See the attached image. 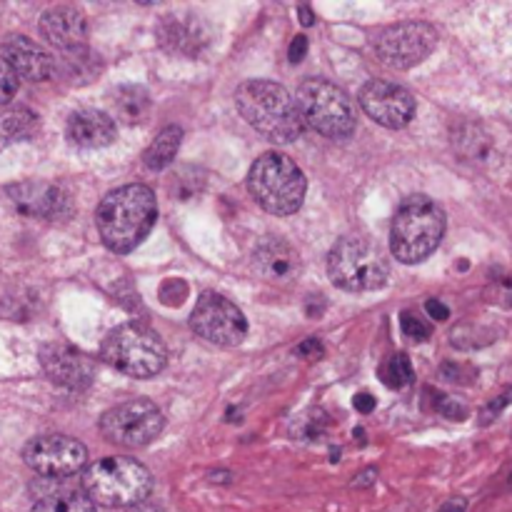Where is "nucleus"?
Segmentation results:
<instances>
[{
	"mask_svg": "<svg viewBox=\"0 0 512 512\" xmlns=\"http://www.w3.org/2000/svg\"><path fill=\"white\" fill-rule=\"evenodd\" d=\"M158 220V203L148 185H123L105 195L95 213L100 240L113 253H133Z\"/></svg>",
	"mask_w": 512,
	"mask_h": 512,
	"instance_id": "nucleus-1",
	"label": "nucleus"
},
{
	"mask_svg": "<svg viewBox=\"0 0 512 512\" xmlns=\"http://www.w3.org/2000/svg\"><path fill=\"white\" fill-rule=\"evenodd\" d=\"M235 105L240 115L273 143H295L305 128L293 95L273 80H245L235 90Z\"/></svg>",
	"mask_w": 512,
	"mask_h": 512,
	"instance_id": "nucleus-2",
	"label": "nucleus"
},
{
	"mask_svg": "<svg viewBox=\"0 0 512 512\" xmlns=\"http://www.w3.org/2000/svg\"><path fill=\"white\" fill-rule=\"evenodd\" d=\"M445 235V213L435 200L413 195L398 208L390 228V248L405 265L423 263L438 250Z\"/></svg>",
	"mask_w": 512,
	"mask_h": 512,
	"instance_id": "nucleus-3",
	"label": "nucleus"
},
{
	"mask_svg": "<svg viewBox=\"0 0 512 512\" xmlns=\"http://www.w3.org/2000/svg\"><path fill=\"white\" fill-rule=\"evenodd\" d=\"M248 190L255 203L270 215L298 213L305 200L303 170L285 153H263L248 173Z\"/></svg>",
	"mask_w": 512,
	"mask_h": 512,
	"instance_id": "nucleus-4",
	"label": "nucleus"
},
{
	"mask_svg": "<svg viewBox=\"0 0 512 512\" xmlns=\"http://www.w3.org/2000/svg\"><path fill=\"white\" fill-rule=\"evenodd\" d=\"M150 490L153 475L130 458H103L90 465L83 475V493L103 508L123 510L145 503Z\"/></svg>",
	"mask_w": 512,
	"mask_h": 512,
	"instance_id": "nucleus-5",
	"label": "nucleus"
},
{
	"mask_svg": "<svg viewBox=\"0 0 512 512\" xmlns=\"http://www.w3.org/2000/svg\"><path fill=\"white\" fill-rule=\"evenodd\" d=\"M298 113L303 125L330 140H345L355 133V108L345 90L328 80H305L298 88Z\"/></svg>",
	"mask_w": 512,
	"mask_h": 512,
	"instance_id": "nucleus-6",
	"label": "nucleus"
},
{
	"mask_svg": "<svg viewBox=\"0 0 512 512\" xmlns=\"http://www.w3.org/2000/svg\"><path fill=\"white\" fill-rule=\"evenodd\" d=\"M103 360L130 378H153L165 368L168 350L153 328L125 323L105 338Z\"/></svg>",
	"mask_w": 512,
	"mask_h": 512,
	"instance_id": "nucleus-7",
	"label": "nucleus"
},
{
	"mask_svg": "<svg viewBox=\"0 0 512 512\" xmlns=\"http://www.w3.org/2000/svg\"><path fill=\"white\" fill-rule=\"evenodd\" d=\"M328 275L345 293H373L390 278V265L363 238H343L328 255Z\"/></svg>",
	"mask_w": 512,
	"mask_h": 512,
	"instance_id": "nucleus-8",
	"label": "nucleus"
},
{
	"mask_svg": "<svg viewBox=\"0 0 512 512\" xmlns=\"http://www.w3.org/2000/svg\"><path fill=\"white\" fill-rule=\"evenodd\" d=\"M165 418L150 400L138 398L120 403L103 413L100 418V433L108 443L123 445V448H145L163 433Z\"/></svg>",
	"mask_w": 512,
	"mask_h": 512,
	"instance_id": "nucleus-9",
	"label": "nucleus"
},
{
	"mask_svg": "<svg viewBox=\"0 0 512 512\" xmlns=\"http://www.w3.org/2000/svg\"><path fill=\"white\" fill-rule=\"evenodd\" d=\"M435 45H438V30L420 20L380 30L373 40L378 58L395 70H410L420 65L433 53Z\"/></svg>",
	"mask_w": 512,
	"mask_h": 512,
	"instance_id": "nucleus-10",
	"label": "nucleus"
},
{
	"mask_svg": "<svg viewBox=\"0 0 512 512\" xmlns=\"http://www.w3.org/2000/svg\"><path fill=\"white\" fill-rule=\"evenodd\" d=\"M195 335L218 348H235L248 335V320L235 303L220 293H203L190 315Z\"/></svg>",
	"mask_w": 512,
	"mask_h": 512,
	"instance_id": "nucleus-11",
	"label": "nucleus"
},
{
	"mask_svg": "<svg viewBox=\"0 0 512 512\" xmlns=\"http://www.w3.org/2000/svg\"><path fill=\"white\" fill-rule=\"evenodd\" d=\"M23 460L43 478H70L85 465L88 450L68 435H40L25 445Z\"/></svg>",
	"mask_w": 512,
	"mask_h": 512,
	"instance_id": "nucleus-12",
	"label": "nucleus"
},
{
	"mask_svg": "<svg viewBox=\"0 0 512 512\" xmlns=\"http://www.w3.org/2000/svg\"><path fill=\"white\" fill-rule=\"evenodd\" d=\"M358 100L365 113L383 128H405L415 118V98L410 95V90L390 83V80H370L360 90Z\"/></svg>",
	"mask_w": 512,
	"mask_h": 512,
	"instance_id": "nucleus-13",
	"label": "nucleus"
},
{
	"mask_svg": "<svg viewBox=\"0 0 512 512\" xmlns=\"http://www.w3.org/2000/svg\"><path fill=\"white\" fill-rule=\"evenodd\" d=\"M40 363H43V370L48 373V378L55 385H60V388L83 390L93 383V360L80 353V350L70 348V345H45L43 353H40Z\"/></svg>",
	"mask_w": 512,
	"mask_h": 512,
	"instance_id": "nucleus-14",
	"label": "nucleus"
},
{
	"mask_svg": "<svg viewBox=\"0 0 512 512\" xmlns=\"http://www.w3.org/2000/svg\"><path fill=\"white\" fill-rule=\"evenodd\" d=\"M8 195L18 205L20 213L30 215V218L63 220L70 218V213H73L70 195L63 188H58V185L30 180V183H20L8 188Z\"/></svg>",
	"mask_w": 512,
	"mask_h": 512,
	"instance_id": "nucleus-15",
	"label": "nucleus"
},
{
	"mask_svg": "<svg viewBox=\"0 0 512 512\" xmlns=\"http://www.w3.org/2000/svg\"><path fill=\"white\" fill-rule=\"evenodd\" d=\"M160 48L168 53L185 55V58H198L210 45V30L198 15H165L155 28Z\"/></svg>",
	"mask_w": 512,
	"mask_h": 512,
	"instance_id": "nucleus-16",
	"label": "nucleus"
},
{
	"mask_svg": "<svg viewBox=\"0 0 512 512\" xmlns=\"http://www.w3.org/2000/svg\"><path fill=\"white\" fill-rule=\"evenodd\" d=\"M40 30L58 53H68V50L88 45L85 43L88 40V20L73 5H55V8L45 10L43 18H40Z\"/></svg>",
	"mask_w": 512,
	"mask_h": 512,
	"instance_id": "nucleus-17",
	"label": "nucleus"
},
{
	"mask_svg": "<svg viewBox=\"0 0 512 512\" xmlns=\"http://www.w3.org/2000/svg\"><path fill=\"white\" fill-rule=\"evenodd\" d=\"M253 265L268 283L288 285L300 275L298 250L283 238H263L253 250Z\"/></svg>",
	"mask_w": 512,
	"mask_h": 512,
	"instance_id": "nucleus-18",
	"label": "nucleus"
},
{
	"mask_svg": "<svg viewBox=\"0 0 512 512\" xmlns=\"http://www.w3.org/2000/svg\"><path fill=\"white\" fill-rule=\"evenodd\" d=\"M3 58L18 78L30 80V83H43L53 78V55L45 53L35 40L25 35H10L3 43Z\"/></svg>",
	"mask_w": 512,
	"mask_h": 512,
	"instance_id": "nucleus-19",
	"label": "nucleus"
},
{
	"mask_svg": "<svg viewBox=\"0 0 512 512\" xmlns=\"http://www.w3.org/2000/svg\"><path fill=\"white\" fill-rule=\"evenodd\" d=\"M65 135L75 148L95 150V148H108L115 140L118 130L110 115L100 113V110H78L68 118L65 125Z\"/></svg>",
	"mask_w": 512,
	"mask_h": 512,
	"instance_id": "nucleus-20",
	"label": "nucleus"
},
{
	"mask_svg": "<svg viewBox=\"0 0 512 512\" xmlns=\"http://www.w3.org/2000/svg\"><path fill=\"white\" fill-rule=\"evenodd\" d=\"M100 70H103L100 55L93 53L88 45L60 53V58L53 60V75L63 78L68 85H88L90 80L98 78Z\"/></svg>",
	"mask_w": 512,
	"mask_h": 512,
	"instance_id": "nucleus-21",
	"label": "nucleus"
},
{
	"mask_svg": "<svg viewBox=\"0 0 512 512\" xmlns=\"http://www.w3.org/2000/svg\"><path fill=\"white\" fill-rule=\"evenodd\" d=\"M113 115L125 125H140L150 115V95L143 85H120L113 93Z\"/></svg>",
	"mask_w": 512,
	"mask_h": 512,
	"instance_id": "nucleus-22",
	"label": "nucleus"
},
{
	"mask_svg": "<svg viewBox=\"0 0 512 512\" xmlns=\"http://www.w3.org/2000/svg\"><path fill=\"white\" fill-rule=\"evenodd\" d=\"M30 512H95V503L83 488H58L40 495Z\"/></svg>",
	"mask_w": 512,
	"mask_h": 512,
	"instance_id": "nucleus-23",
	"label": "nucleus"
},
{
	"mask_svg": "<svg viewBox=\"0 0 512 512\" xmlns=\"http://www.w3.org/2000/svg\"><path fill=\"white\" fill-rule=\"evenodd\" d=\"M183 140V130L178 125H168L158 133V138L150 143V148L143 153V163L148 170H163L175 160Z\"/></svg>",
	"mask_w": 512,
	"mask_h": 512,
	"instance_id": "nucleus-24",
	"label": "nucleus"
},
{
	"mask_svg": "<svg viewBox=\"0 0 512 512\" xmlns=\"http://www.w3.org/2000/svg\"><path fill=\"white\" fill-rule=\"evenodd\" d=\"M330 430V415L323 408H308L293 420L290 425V435L303 443H315V440L325 438Z\"/></svg>",
	"mask_w": 512,
	"mask_h": 512,
	"instance_id": "nucleus-25",
	"label": "nucleus"
},
{
	"mask_svg": "<svg viewBox=\"0 0 512 512\" xmlns=\"http://www.w3.org/2000/svg\"><path fill=\"white\" fill-rule=\"evenodd\" d=\"M38 130V118H35L30 110L25 108H15L8 110V113L0 115V133L5 138H13V140H25Z\"/></svg>",
	"mask_w": 512,
	"mask_h": 512,
	"instance_id": "nucleus-26",
	"label": "nucleus"
},
{
	"mask_svg": "<svg viewBox=\"0 0 512 512\" xmlns=\"http://www.w3.org/2000/svg\"><path fill=\"white\" fill-rule=\"evenodd\" d=\"M380 378H383V383L388 385V388H395V390L408 388V385L415 380L413 363H410V358L405 353L393 355V358L380 368Z\"/></svg>",
	"mask_w": 512,
	"mask_h": 512,
	"instance_id": "nucleus-27",
	"label": "nucleus"
},
{
	"mask_svg": "<svg viewBox=\"0 0 512 512\" xmlns=\"http://www.w3.org/2000/svg\"><path fill=\"white\" fill-rule=\"evenodd\" d=\"M480 128H473V125H465L458 135H455V145L460 148V153L470 160H483L485 158V143Z\"/></svg>",
	"mask_w": 512,
	"mask_h": 512,
	"instance_id": "nucleus-28",
	"label": "nucleus"
},
{
	"mask_svg": "<svg viewBox=\"0 0 512 512\" xmlns=\"http://www.w3.org/2000/svg\"><path fill=\"white\" fill-rule=\"evenodd\" d=\"M400 325H403V333L405 338L415 340V343H425V340L433 335V328L425 323L423 318H418L415 313H403L400 315Z\"/></svg>",
	"mask_w": 512,
	"mask_h": 512,
	"instance_id": "nucleus-29",
	"label": "nucleus"
},
{
	"mask_svg": "<svg viewBox=\"0 0 512 512\" xmlns=\"http://www.w3.org/2000/svg\"><path fill=\"white\" fill-rule=\"evenodd\" d=\"M18 85H20V78L15 75V70L5 63L3 55H0V105L10 103V100L15 98Z\"/></svg>",
	"mask_w": 512,
	"mask_h": 512,
	"instance_id": "nucleus-30",
	"label": "nucleus"
},
{
	"mask_svg": "<svg viewBox=\"0 0 512 512\" xmlns=\"http://www.w3.org/2000/svg\"><path fill=\"white\" fill-rule=\"evenodd\" d=\"M435 408H438V413H443L445 418H450V420L468 418V408H465V405L455 398H443L438 405H435Z\"/></svg>",
	"mask_w": 512,
	"mask_h": 512,
	"instance_id": "nucleus-31",
	"label": "nucleus"
},
{
	"mask_svg": "<svg viewBox=\"0 0 512 512\" xmlns=\"http://www.w3.org/2000/svg\"><path fill=\"white\" fill-rule=\"evenodd\" d=\"M490 295H493L495 303L512 305V275H505V278L495 280L493 288H490Z\"/></svg>",
	"mask_w": 512,
	"mask_h": 512,
	"instance_id": "nucleus-32",
	"label": "nucleus"
},
{
	"mask_svg": "<svg viewBox=\"0 0 512 512\" xmlns=\"http://www.w3.org/2000/svg\"><path fill=\"white\" fill-rule=\"evenodd\" d=\"M295 355H300V358H308V360L323 358V355H325L323 343H320L318 338H308L305 343H300L298 348H295Z\"/></svg>",
	"mask_w": 512,
	"mask_h": 512,
	"instance_id": "nucleus-33",
	"label": "nucleus"
},
{
	"mask_svg": "<svg viewBox=\"0 0 512 512\" xmlns=\"http://www.w3.org/2000/svg\"><path fill=\"white\" fill-rule=\"evenodd\" d=\"M308 55V38L305 35H298V38H293V43H290L288 48V58L290 63H303V58Z\"/></svg>",
	"mask_w": 512,
	"mask_h": 512,
	"instance_id": "nucleus-34",
	"label": "nucleus"
},
{
	"mask_svg": "<svg viewBox=\"0 0 512 512\" xmlns=\"http://www.w3.org/2000/svg\"><path fill=\"white\" fill-rule=\"evenodd\" d=\"M510 398H512V390H510V393L500 395V398H495V400H493V403H490V405H488V408H485V410H483V415H480V420H483V423H490V420H493V418H495V415H498V413H500V410H503V408H505V405H508V403H510Z\"/></svg>",
	"mask_w": 512,
	"mask_h": 512,
	"instance_id": "nucleus-35",
	"label": "nucleus"
},
{
	"mask_svg": "<svg viewBox=\"0 0 512 512\" xmlns=\"http://www.w3.org/2000/svg\"><path fill=\"white\" fill-rule=\"evenodd\" d=\"M425 310H428V315L433 320H448L450 318L448 305H443L440 300H428V303H425Z\"/></svg>",
	"mask_w": 512,
	"mask_h": 512,
	"instance_id": "nucleus-36",
	"label": "nucleus"
},
{
	"mask_svg": "<svg viewBox=\"0 0 512 512\" xmlns=\"http://www.w3.org/2000/svg\"><path fill=\"white\" fill-rule=\"evenodd\" d=\"M353 405H355V410H358V413L368 415V413H373V410H375V398L370 393H358L353 398Z\"/></svg>",
	"mask_w": 512,
	"mask_h": 512,
	"instance_id": "nucleus-37",
	"label": "nucleus"
},
{
	"mask_svg": "<svg viewBox=\"0 0 512 512\" xmlns=\"http://www.w3.org/2000/svg\"><path fill=\"white\" fill-rule=\"evenodd\" d=\"M375 478H378V473L375 470H365V473H360L358 478L353 480L355 488H370V485L375 483Z\"/></svg>",
	"mask_w": 512,
	"mask_h": 512,
	"instance_id": "nucleus-38",
	"label": "nucleus"
},
{
	"mask_svg": "<svg viewBox=\"0 0 512 512\" xmlns=\"http://www.w3.org/2000/svg\"><path fill=\"white\" fill-rule=\"evenodd\" d=\"M465 508H468V503L463 498H453L440 508V512H465Z\"/></svg>",
	"mask_w": 512,
	"mask_h": 512,
	"instance_id": "nucleus-39",
	"label": "nucleus"
},
{
	"mask_svg": "<svg viewBox=\"0 0 512 512\" xmlns=\"http://www.w3.org/2000/svg\"><path fill=\"white\" fill-rule=\"evenodd\" d=\"M115 512H163V510H160L158 505H153V503H138V505H130V508L115 510Z\"/></svg>",
	"mask_w": 512,
	"mask_h": 512,
	"instance_id": "nucleus-40",
	"label": "nucleus"
},
{
	"mask_svg": "<svg viewBox=\"0 0 512 512\" xmlns=\"http://www.w3.org/2000/svg\"><path fill=\"white\" fill-rule=\"evenodd\" d=\"M300 23H303L305 28H308V25H313V23H315V15H313V10H310V8H305V5H303V8H300Z\"/></svg>",
	"mask_w": 512,
	"mask_h": 512,
	"instance_id": "nucleus-41",
	"label": "nucleus"
},
{
	"mask_svg": "<svg viewBox=\"0 0 512 512\" xmlns=\"http://www.w3.org/2000/svg\"><path fill=\"white\" fill-rule=\"evenodd\" d=\"M510 490H512V478H510Z\"/></svg>",
	"mask_w": 512,
	"mask_h": 512,
	"instance_id": "nucleus-42",
	"label": "nucleus"
}]
</instances>
